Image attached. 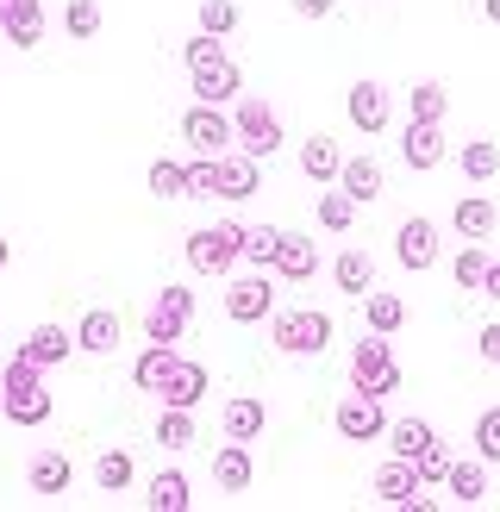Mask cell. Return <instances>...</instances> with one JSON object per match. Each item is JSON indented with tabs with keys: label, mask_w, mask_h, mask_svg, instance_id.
<instances>
[{
	"label": "cell",
	"mask_w": 500,
	"mask_h": 512,
	"mask_svg": "<svg viewBox=\"0 0 500 512\" xmlns=\"http://www.w3.org/2000/svg\"><path fill=\"white\" fill-rule=\"evenodd\" d=\"M0 413H7L19 431H38L50 419V381H44V369L25 350L0 369Z\"/></svg>",
	"instance_id": "1"
},
{
	"label": "cell",
	"mask_w": 500,
	"mask_h": 512,
	"mask_svg": "<svg viewBox=\"0 0 500 512\" xmlns=\"http://www.w3.org/2000/svg\"><path fill=\"white\" fill-rule=\"evenodd\" d=\"M182 256H188L194 275H232V269L244 263V225H232V219L200 225V232H188Z\"/></svg>",
	"instance_id": "2"
},
{
	"label": "cell",
	"mask_w": 500,
	"mask_h": 512,
	"mask_svg": "<svg viewBox=\"0 0 500 512\" xmlns=\"http://www.w3.org/2000/svg\"><path fill=\"white\" fill-rule=\"evenodd\" d=\"M269 338L282 356H319L332 344V319L319 313V306H294V313H275L269 319Z\"/></svg>",
	"instance_id": "3"
},
{
	"label": "cell",
	"mask_w": 500,
	"mask_h": 512,
	"mask_svg": "<svg viewBox=\"0 0 500 512\" xmlns=\"http://www.w3.org/2000/svg\"><path fill=\"white\" fill-rule=\"evenodd\" d=\"M350 388H363V394H400V363H394V350L382 331H369V338L350 350Z\"/></svg>",
	"instance_id": "4"
},
{
	"label": "cell",
	"mask_w": 500,
	"mask_h": 512,
	"mask_svg": "<svg viewBox=\"0 0 500 512\" xmlns=\"http://www.w3.org/2000/svg\"><path fill=\"white\" fill-rule=\"evenodd\" d=\"M232 125H238V150H250V157H275V150H282V119H275L269 100L238 94L232 100Z\"/></svg>",
	"instance_id": "5"
},
{
	"label": "cell",
	"mask_w": 500,
	"mask_h": 512,
	"mask_svg": "<svg viewBox=\"0 0 500 512\" xmlns=\"http://www.w3.org/2000/svg\"><path fill=\"white\" fill-rule=\"evenodd\" d=\"M182 144H194V157H225V150L238 144V125L225 119V107H213V100H194L182 113Z\"/></svg>",
	"instance_id": "6"
},
{
	"label": "cell",
	"mask_w": 500,
	"mask_h": 512,
	"mask_svg": "<svg viewBox=\"0 0 500 512\" xmlns=\"http://www.w3.org/2000/svg\"><path fill=\"white\" fill-rule=\"evenodd\" d=\"M225 319L238 325H263L275 319V288H269V269H250V275H225Z\"/></svg>",
	"instance_id": "7"
},
{
	"label": "cell",
	"mask_w": 500,
	"mask_h": 512,
	"mask_svg": "<svg viewBox=\"0 0 500 512\" xmlns=\"http://www.w3.org/2000/svg\"><path fill=\"white\" fill-rule=\"evenodd\" d=\"M194 325V294L175 281V288L150 294V313H144V338L150 344H182V331Z\"/></svg>",
	"instance_id": "8"
},
{
	"label": "cell",
	"mask_w": 500,
	"mask_h": 512,
	"mask_svg": "<svg viewBox=\"0 0 500 512\" xmlns=\"http://www.w3.org/2000/svg\"><path fill=\"white\" fill-rule=\"evenodd\" d=\"M332 425L344 431L350 444H375V438H388V413H382V394H363V388H350V394L338 400Z\"/></svg>",
	"instance_id": "9"
},
{
	"label": "cell",
	"mask_w": 500,
	"mask_h": 512,
	"mask_svg": "<svg viewBox=\"0 0 500 512\" xmlns=\"http://www.w3.org/2000/svg\"><path fill=\"white\" fill-rule=\"evenodd\" d=\"M188 82H194V94H200V100H213V107H232V100L244 94V69L219 50V57L188 63Z\"/></svg>",
	"instance_id": "10"
},
{
	"label": "cell",
	"mask_w": 500,
	"mask_h": 512,
	"mask_svg": "<svg viewBox=\"0 0 500 512\" xmlns=\"http://www.w3.org/2000/svg\"><path fill=\"white\" fill-rule=\"evenodd\" d=\"M394 256H400V269H432L438 256H444V238H438V225L432 219H400V232H394Z\"/></svg>",
	"instance_id": "11"
},
{
	"label": "cell",
	"mask_w": 500,
	"mask_h": 512,
	"mask_svg": "<svg viewBox=\"0 0 500 512\" xmlns=\"http://www.w3.org/2000/svg\"><path fill=\"white\" fill-rule=\"evenodd\" d=\"M344 107H350V125H357V132H388V119H394V100H388V88L382 82H369V75H363V82H350V100H344Z\"/></svg>",
	"instance_id": "12"
},
{
	"label": "cell",
	"mask_w": 500,
	"mask_h": 512,
	"mask_svg": "<svg viewBox=\"0 0 500 512\" xmlns=\"http://www.w3.org/2000/svg\"><path fill=\"white\" fill-rule=\"evenodd\" d=\"M450 157L444 150V125L438 119H407V132H400V163L407 169H438Z\"/></svg>",
	"instance_id": "13"
},
{
	"label": "cell",
	"mask_w": 500,
	"mask_h": 512,
	"mask_svg": "<svg viewBox=\"0 0 500 512\" xmlns=\"http://www.w3.org/2000/svg\"><path fill=\"white\" fill-rule=\"evenodd\" d=\"M0 32L13 50H38L44 44V7L38 0H0Z\"/></svg>",
	"instance_id": "14"
},
{
	"label": "cell",
	"mask_w": 500,
	"mask_h": 512,
	"mask_svg": "<svg viewBox=\"0 0 500 512\" xmlns=\"http://www.w3.org/2000/svg\"><path fill=\"white\" fill-rule=\"evenodd\" d=\"M263 157H250V150H225L219 157V200H250L263 194Z\"/></svg>",
	"instance_id": "15"
},
{
	"label": "cell",
	"mask_w": 500,
	"mask_h": 512,
	"mask_svg": "<svg viewBox=\"0 0 500 512\" xmlns=\"http://www.w3.org/2000/svg\"><path fill=\"white\" fill-rule=\"evenodd\" d=\"M369 488H375V500H388V506H413L425 481H419V463H407V456H388V463L375 469Z\"/></svg>",
	"instance_id": "16"
},
{
	"label": "cell",
	"mask_w": 500,
	"mask_h": 512,
	"mask_svg": "<svg viewBox=\"0 0 500 512\" xmlns=\"http://www.w3.org/2000/svg\"><path fill=\"white\" fill-rule=\"evenodd\" d=\"M119 338H125V319L113 306H94V313H82V325H75V350H88V356H113Z\"/></svg>",
	"instance_id": "17"
},
{
	"label": "cell",
	"mask_w": 500,
	"mask_h": 512,
	"mask_svg": "<svg viewBox=\"0 0 500 512\" xmlns=\"http://www.w3.org/2000/svg\"><path fill=\"white\" fill-rule=\"evenodd\" d=\"M494 225H500V213H494V200H488V194H463L457 207H450V232L469 238V244H488V238H494Z\"/></svg>",
	"instance_id": "18"
},
{
	"label": "cell",
	"mask_w": 500,
	"mask_h": 512,
	"mask_svg": "<svg viewBox=\"0 0 500 512\" xmlns=\"http://www.w3.org/2000/svg\"><path fill=\"white\" fill-rule=\"evenodd\" d=\"M263 425H269V406H263L257 394L225 400V413H219V431H225V438H238V444H257V438H263Z\"/></svg>",
	"instance_id": "19"
},
{
	"label": "cell",
	"mask_w": 500,
	"mask_h": 512,
	"mask_svg": "<svg viewBox=\"0 0 500 512\" xmlns=\"http://www.w3.org/2000/svg\"><path fill=\"white\" fill-rule=\"evenodd\" d=\"M69 481H75V469H69V456H63V450H44V456H32V463H25V488H32L38 500L69 494Z\"/></svg>",
	"instance_id": "20"
},
{
	"label": "cell",
	"mask_w": 500,
	"mask_h": 512,
	"mask_svg": "<svg viewBox=\"0 0 500 512\" xmlns=\"http://www.w3.org/2000/svg\"><path fill=\"white\" fill-rule=\"evenodd\" d=\"M250 475H257V463H250V444L225 438L219 456H213V481H219V494H250Z\"/></svg>",
	"instance_id": "21"
},
{
	"label": "cell",
	"mask_w": 500,
	"mask_h": 512,
	"mask_svg": "<svg viewBox=\"0 0 500 512\" xmlns=\"http://www.w3.org/2000/svg\"><path fill=\"white\" fill-rule=\"evenodd\" d=\"M25 356H32V363L38 369H57V363H69V350H75V331H63V325H32V331H25V344H19Z\"/></svg>",
	"instance_id": "22"
},
{
	"label": "cell",
	"mask_w": 500,
	"mask_h": 512,
	"mask_svg": "<svg viewBox=\"0 0 500 512\" xmlns=\"http://www.w3.org/2000/svg\"><path fill=\"white\" fill-rule=\"evenodd\" d=\"M175 363H182V356H175V344H150V338H144V350L132 356V388H138V394H157Z\"/></svg>",
	"instance_id": "23"
},
{
	"label": "cell",
	"mask_w": 500,
	"mask_h": 512,
	"mask_svg": "<svg viewBox=\"0 0 500 512\" xmlns=\"http://www.w3.org/2000/svg\"><path fill=\"white\" fill-rule=\"evenodd\" d=\"M200 394H207V363H188V356L169 369V381L157 388V400H163V406H188V413L200 406Z\"/></svg>",
	"instance_id": "24"
},
{
	"label": "cell",
	"mask_w": 500,
	"mask_h": 512,
	"mask_svg": "<svg viewBox=\"0 0 500 512\" xmlns=\"http://www.w3.org/2000/svg\"><path fill=\"white\" fill-rule=\"evenodd\" d=\"M444 488H450V500H457V506H482V500H488V463H482V456H469V463H450Z\"/></svg>",
	"instance_id": "25"
},
{
	"label": "cell",
	"mask_w": 500,
	"mask_h": 512,
	"mask_svg": "<svg viewBox=\"0 0 500 512\" xmlns=\"http://www.w3.org/2000/svg\"><path fill=\"white\" fill-rule=\"evenodd\" d=\"M300 175H307V182H338V175H344V150L332 138H307V144H300Z\"/></svg>",
	"instance_id": "26"
},
{
	"label": "cell",
	"mask_w": 500,
	"mask_h": 512,
	"mask_svg": "<svg viewBox=\"0 0 500 512\" xmlns=\"http://www.w3.org/2000/svg\"><path fill=\"white\" fill-rule=\"evenodd\" d=\"M275 275H282V281H313L319 275V244L313 238H282V256H275Z\"/></svg>",
	"instance_id": "27"
},
{
	"label": "cell",
	"mask_w": 500,
	"mask_h": 512,
	"mask_svg": "<svg viewBox=\"0 0 500 512\" xmlns=\"http://www.w3.org/2000/svg\"><path fill=\"white\" fill-rule=\"evenodd\" d=\"M338 188L357 200V207H369V200L382 194V163H375V157H350L344 175H338Z\"/></svg>",
	"instance_id": "28"
},
{
	"label": "cell",
	"mask_w": 500,
	"mask_h": 512,
	"mask_svg": "<svg viewBox=\"0 0 500 512\" xmlns=\"http://www.w3.org/2000/svg\"><path fill=\"white\" fill-rule=\"evenodd\" d=\"M363 319H369V331H382V338H394L400 325H407V300L400 294H363Z\"/></svg>",
	"instance_id": "29"
},
{
	"label": "cell",
	"mask_w": 500,
	"mask_h": 512,
	"mask_svg": "<svg viewBox=\"0 0 500 512\" xmlns=\"http://www.w3.org/2000/svg\"><path fill=\"white\" fill-rule=\"evenodd\" d=\"M188 506H194V488H188V475H175V469L150 475V512H188Z\"/></svg>",
	"instance_id": "30"
},
{
	"label": "cell",
	"mask_w": 500,
	"mask_h": 512,
	"mask_svg": "<svg viewBox=\"0 0 500 512\" xmlns=\"http://www.w3.org/2000/svg\"><path fill=\"white\" fill-rule=\"evenodd\" d=\"M282 225H244V263L250 269H275V256H282Z\"/></svg>",
	"instance_id": "31"
},
{
	"label": "cell",
	"mask_w": 500,
	"mask_h": 512,
	"mask_svg": "<svg viewBox=\"0 0 500 512\" xmlns=\"http://www.w3.org/2000/svg\"><path fill=\"white\" fill-rule=\"evenodd\" d=\"M488 263H494L488 244H469V238H463V250H457V263H450V275H457V288H463V294H482Z\"/></svg>",
	"instance_id": "32"
},
{
	"label": "cell",
	"mask_w": 500,
	"mask_h": 512,
	"mask_svg": "<svg viewBox=\"0 0 500 512\" xmlns=\"http://www.w3.org/2000/svg\"><path fill=\"white\" fill-rule=\"evenodd\" d=\"M388 444H394V456H407V463H419V456L438 444V431L425 425V419H400V425H388Z\"/></svg>",
	"instance_id": "33"
},
{
	"label": "cell",
	"mask_w": 500,
	"mask_h": 512,
	"mask_svg": "<svg viewBox=\"0 0 500 512\" xmlns=\"http://www.w3.org/2000/svg\"><path fill=\"white\" fill-rule=\"evenodd\" d=\"M457 169L469 175V182H494V175H500V144H494V138L463 144V150H457Z\"/></svg>",
	"instance_id": "34"
},
{
	"label": "cell",
	"mask_w": 500,
	"mask_h": 512,
	"mask_svg": "<svg viewBox=\"0 0 500 512\" xmlns=\"http://www.w3.org/2000/svg\"><path fill=\"white\" fill-rule=\"evenodd\" d=\"M132 475H138V463L125 450H100V463H94V488L100 494H125V488H132Z\"/></svg>",
	"instance_id": "35"
},
{
	"label": "cell",
	"mask_w": 500,
	"mask_h": 512,
	"mask_svg": "<svg viewBox=\"0 0 500 512\" xmlns=\"http://www.w3.org/2000/svg\"><path fill=\"white\" fill-rule=\"evenodd\" d=\"M332 281H338L344 294H369V288H375V263H369L363 250H344L338 263H332Z\"/></svg>",
	"instance_id": "36"
},
{
	"label": "cell",
	"mask_w": 500,
	"mask_h": 512,
	"mask_svg": "<svg viewBox=\"0 0 500 512\" xmlns=\"http://www.w3.org/2000/svg\"><path fill=\"white\" fill-rule=\"evenodd\" d=\"M200 438V431H194V413H188V406H163V419H157V444L163 450H188Z\"/></svg>",
	"instance_id": "37"
},
{
	"label": "cell",
	"mask_w": 500,
	"mask_h": 512,
	"mask_svg": "<svg viewBox=\"0 0 500 512\" xmlns=\"http://www.w3.org/2000/svg\"><path fill=\"white\" fill-rule=\"evenodd\" d=\"M150 194H157V200H188V163L157 157V163H150Z\"/></svg>",
	"instance_id": "38"
},
{
	"label": "cell",
	"mask_w": 500,
	"mask_h": 512,
	"mask_svg": "<svg viewBox=\"0 0 500 512\" xmlns=\"http://www.w3.org/2000/svg\"><path fill=\"white\" fill-rule=\"evenodd\" d=\"M407 113H413V119H438V125H444V113H450V88H444V82H419V88L407 94Z\"/></svg>",
	"instance_id": "39"
},
{
	"label": "cell",
	"mask_w": 500,
	"mask_h": 512,
	"mask_svg": "<svg viewBox=\"0 0 500 512\" xmlns=\"http://www.w3.org/2000/svg\"><path fill=\"white\" fill-rule=\"evenodd\" d=\"M469 444H475V456H482V463H500V406H488V413H475Z\"/></svg>",
	"instance_id": "40"
},
{
	"label": "cell",
	"mask_w": 500,
	"mask_h": 512,
	"mask_svg": "<svg viewBox=\"0 0 500 512\" xmlns=\"http://www.w3.org/2000/svg\"><path fill=\"white\" fill-rule=\"evenodd\" d=\"M350 219H357V200H350L344 188L319 194V225H325V232H350Z\"/></svg>",
	"instance_id": "41"
},
{
	"label": "cell",
	"mask_w": 500,
	"mask_h": 512,
	"mask_svg": "<svg viewBox=\"0 0 500 512\" xmlns=\"http://www.w3.org/2000/svg\"><path fill=\"white\" fill-rule=\"evenodd\" d=\"M63 32L88 44L100 32V7H94V0H69V7H63Z\"/></svg>",
	"instance_id": "42"
},
{
	"label": "cell",
	"mask_w": 500,
	"mask_h": 512,
	"mask_svg": "<svg viewBox=\"0 0 500 512\" xmlns=\"http://www.w3.org/2000/svg\"><path fill=\"white\" fill-rule=\"evenodd\" d=\"M450 463H457V456H450V444L438 438L432 450L419 456V481H425V488H444V475H450Z\"/></svg>",
	"instance_id": "43"
},
{
	"label": "cell",
	"mask_w": 500,
	"mask_h": 512,
	"mask_svg": "<svg viewBox=\"0 0 500 512\" xmlns=\"http://www.w3.org/2000/svg\"><path fill=\"white\" fill-rule=\"evenodd\" d=\"M232 25H238V7H232V0H200V32L225 38Z\"/></svg>",
	"instance_id": "44"
},
{
	"label": "cell",
	"mask_w": 500,
	"mask_h": 512,
	"mask_svg": "<svg viewBox=\"0 0 500 512\" xmlns=\"http://www.w3.org/2000/svg\"><path fill=\"white\" fill-rule=\"evenodd\" d=\"M188 194H219V157H194L188 163Z\"/></svg>",
	"instance_id": "45"
},
{
	"label": "cell",
	"mask_w": 500,
	"mask_h": 512,
	"mask_svg": "<svg viewBox=\"0 0 500 512\" xmlns=\"http://www.w3.org/2000/svg\"><path fill=\"white\" fill-rule=\"evenodd\" d=\"M219 50H225V44H219L213 32H194V38L182 44V63H200V57H219Z\"/></svg>",
	"instance_id": "46"
},
{
	"label": "cell",
	"mask_w": 500,
	"mask_h": 512,
	"mask_svg": "<svg viewBox=\"0 0 500 512\" xmlns=\"http://www.w3.org/2000/svg\"><path fill=\"white\" fill-rule=\"evenodd\" d=\"M475 350H482V363L500 369V325H482V338H475Z\"/></svg>",
	"instance_id": "47"
},
{
	"label": "cell",
	"mask_w": 500,
	"mask_h": 512,
	"mask_svg": "<svg viewBox=\"0 0 500 512\" xmlns=\"http://www.w3.org/2000/svg\"><path fill=\"white\" fill-rule=\"evenodd\" d=\"M332 7H338V0H294V13H300V19H325Z\"/></svg>",
	"instance_id": "48"
},
{
	"label": "cell",
	"mask_w": 500,
	"mask_h": 512,
	"mask_svg": "<svg viewBox=\"0 0 500 512\" xmlns=\"http://www.w3.org/2000/svg\"><path fill=\"white\" fill-rule=\"evenodd\" d=\"M482 294L500 306V256H494V263H488V281H482Z\"/></svg>",
	"instance_id": "49"
},
{
	"label": "cell",
	"mask_w": 500,
	"mask_h": 512,
	"mask_svg": "<svg viewBox=\"0 0 500 512\" xmlns=\"http://www.w3.org/2000/svg\"><path fill=\"white\" fill-rule=\"evenodd\" d=\"M482 19H488V25H500V0H482Z\"/></svg>",
	"instance_id": "50"
},
{
	"label": "cell",
	"mask_w": 500,
	"mask_h": 512,
	"mask_svg": "<svg viewBox=\"0 0 500 512\" xmlns=\"http://www.w3.org/2000/svg\"><path fill=\"white\" fill-rule=\"evenodd\" d=\"M7 263H13V244H7V238H0V269H7Z\"/></svg>",
	"instance_id": "51"
}]
</instances>
